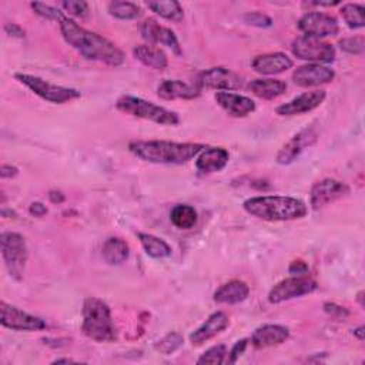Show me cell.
I'll return each mask as SVG.
<instances>
[{
    "instance_id": "obj_1",
    "label": "cell",
    "mask_w": 365,
    "mask_h": 365,
    "mask_svg": "<svg viewBox=\"0 0 365 365\" xmlns=\"http://www.w3.org/2000/svg\"><path fill=\"white\" fill-rule=\"evenodd\" d=\"M58 24L64 41L84 58L100 61L111 67H118L124 63V53L106 37L86 30L66 16L58 21Z\"/></svg>"
},
{
    "instance_id": "obj_2",
    "label": "cell",
    "mask_w": 365,
    "mask_h": 365,
    "mask_svg": "<svg viewBox=\"0 0 365 365\" xmlns=\"http://www.w3.org/2000/svg\"><path fill=\"white\" fill-rule=\"evenodd\" d=\"M205 145L198 143H175L164 140L131 141L128 150L138 158L153 164H185L200 154Z\"/></svg>"
},
{
    "instance_id": "obj_3",
    "label": "cell",
    "mask_w": 365,
    "mask_h": 365,
    "mask_svg": "<svg viewBox=\"0 0 365 365\" xmlns=\"http://www.w3.org/2000/svg\"><path fill=\"white\" fill-rule=\"evenodd\" d=\"M242 208L252 217L264 221H292L307 215L304 201L285 195H258L242 202Z\"/></svg>"
},
{
    "instance_id": "obj_4",
    "label": "cell",
    "mask_w": 365,
    "mask_h": 365,
    "mask_svg": "<svg viewBox=\"0 0 365 365\" xmlns=\"http://www.w3.org/2000/svg\"><path fill=\"white\" fill-rule=\"evenodd\" d=\"M81 331L96 342H113L117 339V331L111 319L110 307L100 298L88 297L83 302Z\"/></svg>"
},
{
    "instance_id": "obj_5",
    "label": "cell",
    "mask_w": 365,
    "mask_h": 365,
    "mask_svg": "<svg viewBox=\"0 0 365 365\" xmlns=\"http://www.w3.org/2000/svg\"><path fill=\"white\" fill-rule=\"evenodd\" d=\"M115 108L131 117L148 120L160 125H177L180 123V117L175 111L135 96H121L115 101Z\"/></svg>"
},
{
    "instance_id": "obj_6",
    "label": "cell",
    "mask_w": 365,
    "mask_h": 365,
    "mask_svg": "<svg viewBox=\"0 0 365 365\" xmlns=\"http://www.w3.org/2000/svg\"><path fill=\"white\" fill-rule=\"evenodd\" d=\"M0 247L4 267L14 281H21L27 262V245L21 234L4 231L0 235Z\"/></svg>"
},
{
    "instance_id": "obj_7",
    "label": "cell",
    "mask_w": 365,
    "mask_h": 365,
    "mask_svg": "<svg viewBox=\"0 0 365 365\" xmlns=\"http://www.w3.org/2000/svg\"><path fill=\"white\" fill-rule=\"evenodd\" d=\"M14 78L30 88L36 96L40 98L53 103V104H64L71 100H76L81 96V93L71 87H63L53 83H48L37 76L26 74V73H16Z\"/></svg>"
},
{
    "instance_id": "obj_8",
    "label": "cell",
    "mask_w": 365,
    "mask_h": 365,
    "mask_svg": "<svg viewBox=\"0 0 365 365\" xmlns=\"http://www.w3.org/2000/svg\"><path fill=\"white\" fill-rule=\"evenodd\" d=\"M291 51L297 58L315 64H328L335 60V48L331 43L308 36L297 37L291 43Z\"/></svg>"
},
{
    "instance_id": "obj_9",
    "label": "cell",
    "mask_w": 365,
    "mask_h": 365,
    "mask_svg": "<svg viewBox=\"0 0 365 365\" xmlns=\"http://www.w3.org/2000/svg\"><path fill=\"white\" fill-rule=\"evenodd\" d=\"M317 288L318 284L314 278L308 275H294L277 282L268 294V301L271 304H279L292 298L311 294Z\"/></svg>"
},
{
    "instance_id": "obj_10",
    "label": "cell",
    "mask_w": 365,
    "mask_h": 365,
    "mask_svg": "<svg viewBox=\"0 0 365 365\" xmlns=\"http://www.w3.org/2000/svg\"><path fill=\"white\" fill-rule=\"evenodd\" d=\"M195 86L202 90V88H212L218 91H230V90H238L244 86V78L227 68V67H211L208 70L201 71L197 76Z\"/></svg>"
},
{
    "instance_id": "obj_11",
    "label": "cell",
    "mask_w": 365,
    "mask_h": 365,
    "mask_svg": "<svg viewBox=\"0 0 365 365\" xmlns=\"http://www.w3.org/2000/svg\"><path fill=\"white\" fill-rule=\"evenodd\" d=\"M299 31L304 33V36L315 37V38H324L336 36L339 31L338 20L328 14L321 11H309L305 13L297 23Z\"/></svg>"
},
{
    "instance_id": "obj_12",
    "label": "cell",
    "mask_w": 365,
    "mask_h": 365,
    "mask_svg": "<svg viewBox=\"0 0 365 365\" xmlns=\"http://www.w3.org/2000/svg\"><path fill=\"white\" fill-rule=\"evenodd\" d=\"M0 324L13 331H41L46 328V322L41 318L4 301L0 302Z\"/></svg>"
},
{
    "instance_id": "obj_13",
    "label": "cell",
    "mask_w": 365,
    "mask_h": 365,
    "mask_svg": "<svg viewBox=\"0 0 365 365\" xmlns=\"http://www.w3.org/2000/svg\"><path fill=\"white\" fill-rule=\"evenodd\" d=\"M349 192V187L338 180L325 178L315 182L309 192V204L314 210H319Z\"/></svg>"
},
{
    "instance_id": "obj_14",
    "label": "cell",
    "mask_w": 365,
    "mask_h": 365,
    "mask_svg": "<svg viewBox=\"0 0 365 365\" xmlns=\"http://www.w3.org/2000/svg\"><path fill=\"white\" fill-rule=\"evenodd\" d=\"M318 140V133L314 127H307L304 130H301L299 133H297L287 144L282 145V148L278 151L277 154V163L281 165H288L292 161H295L299 154L314 145Z\"/></svg>"
},
{
    "instance_id": "obj_15",
    "label": "cell",
    "mask_w": 365,
    "mask_h": 365,
    "mask_svg": "<svg viewBox=\"0 0 365 365\" xmlns=\"http://www.w3.org/2000/svg\"><path fill=\"white\" fill-rule=\"evenodd\" d=\"M335 71L324 64L308 63L305 66H299L292 73V81L298 87H318L322 84H328L334 80Z\"/></svg>"
},
{
    "instance_id": "obj_16",
    "label": "cell",
    "mask_w": 365,
    "mask_h": 365,
    "mask_svg": "<svg viewBox=\"0 0 365 365\" xmlns=\"http://www.w3.org/2000/svg\"><path fill=\"white\" fill-rule=\"evenodd\" d=\"M140 34L141 37L148 41V44H161L168 48H171L175 54H181V47L177 40V36L174 31L160 23L154 19H147L140 26Z\"/></svg>"
},
{
    "instance_id": "obj_17",
    "label": "cell",
    "mask_w": 365,
    "mask_h": 365,
    "mask_svg": "<svg viewBox=\"0 0 365 365\" xmlns=\"http://www.w3.org/2000/svg\"><path fill=\"white\" fill-rule=\"evenodd\" d=\"M325 97H327V93L324 90L305 91V93L294 97L288 103L278 106L275 111L278 115H287V117L299 115V114L312 111L317 107H319L324 103Z\"/></svg>"
},
{
    "instance_id": "obj_18",
    "label": "cell",
    "mask_w": 365,
    "mask_h": 365,
    "mask_svg": "<svg viewBox=\"0 0 365 365\" xmlns=\"http://www.w3.org/2000/svg\"><path fill=\"white\" fill-rule=\"evenodd\" d=\"M217 104L231 117H247L255 110V103L250 97L231 93V91H218L214 96Z\"/></svg>"
},
{
    "instance_id": "obj_19",
    "label": "cell",
    "mask_w": 365,
    "mask_h": 365,
    "mask_svg": "<svg viewBox=\"0 0 365 365\" xmlns=\"http://www.w3.org/2000/svg\"><path fill=\"white\" fill-rule=\"evenodd\" d=\"M292 66H294V61L291 60V57H288L285 53H281V51L259 54V56H255L251 61V67L257 73L265 74V76L284 73L289 70Z\"/></svg>"
},
{
    "instance_id": "obj_20",
    "label": "cell",
    "mask_w": 365,
    "mask_h": 365,
    "mask_svg": "<svg viewBox=\"0 0 365 365\" xmlns=\"http://www.w3.org/2000/svg\"><path fill=\"white\" fill-rule=\"evenodd\" d=\"M289 338V329L278 324H265L258 327L251 335V345L257 349L277 346Z\"/></svg>"
},
{
    "instance_id": "obj_21",
    "label": "cell",
    "mask_w": 365,
    "mask_h": 365,
    "mask_svg": "<svg viewBox=\"0 0 365 365\" xmlns=\"http://www.w3.org/2000/svg\"><path fill=\"white\" fill-rule=\"evenodd\" d=\"M230 324V319L225 312L217 311L211 314L194 332L190 334V342L194 346L202 345L208 339L218 335L221 331H224Z\"/></svg>"
},
{
    "instance_id": "obj_22",
    "label": "cell",
    "mask_w": 365,
    "mask_h": 365,
    "mask_svg": "<svg viewBox=\"0 0 365 365\" xmlns=\"http://www.w3.org/2000/svg\"><path fill=\"white\" fill-rule=\"evenodd\" d=\"M230 160V154L221 147H204L195 160V168L201 174L221 171Z\"/></svg>"
},
{
    "instance_id": "obj_23",
    "label": "cell",
    "mask_w": 365,
    "mask_h": 365,
    "mask_svg": "<svg viewBox=\"0 0 365 365\" xmlns=\"http://www.w3.org/2000/svg\"><path fill=\"white\" fill-rule=\"evenodd\" d=\"M201 94V90L194 84L181 80H164L157 87V96L163 100H192Z\"/></svg>"
},
{
    "instance_id": "obj_24",
    "label": "cell",
    "mask_w": 365,
    "mask_h": 365,
    "mask_svg": "<svg viewBox=\"0 0 365 365\" xmlns=\"http://www.w3.org/2000/svg\"><path fill=\"white\" fill-rule=\"evenodd\" d=\"M133 56L141 64L153 70H164L168 66V58L165 53L151 44H138L133 48Z\"/></svg>"
},
{
    "instance_id": "obj_25",
    "label": "cell",
    "mask_w": 365,
    "mask_h": 365,
    "mask_svg": "<svg viewBox=\"0 0 365 365\" xmlns=\"http://www.w3.org/2000/svg\"><path fill=\"white\" fill-rule=\"evenodd\" d=\"M250 295V288L244 281L232 279L225 284H222L215 292H214V301L218 304H238L247 299Z\"/></svg>"
},
{
    "instance_id": "obj_26",
    "label": "cell",
    "mask_w": 365,
    "mask_h": 365,
    "mask_svg": "<svg viewBox=\"0 0 365 365\" xmlns=\"http://www.w3.org/2000/svg\"><path fill=\"white\" fill-rule=\"evenodd\" d=\"M254 96L262 100H274L287 91V83L275 78H257L247 87Z\"/></svg>"
},
{
    "instance_id": "obj_27",
    "label": "cell",
    "mask_w": 365,
    "mask_h": 365,
    "mask_svg": "<svg viewBox=\"0 0 365 365\" xmlns=\"http://www.w3.org/2000/svg\"><path fill=\"white\" fill-rule=\"evenodd\" d=\"M130 254V248L127 242L118 237H110L104 241L101 247V255L104 261L110 265L123 264Z\"/></svg>"
},
{
    "instance_id": "obj_28",
    "label": "cell",
    "mask_w": 365,
    "mask_h": 365,
    "mask_svg": "<svg viewBox=\"0 0 365 365\" xmlns=\"http://www.w3.org/2000/svg\"><path fill=\"white\" fill-rule=\"evenodd\" d=\"M137 237L147 255L153 258H167L171 255V247L164 240L147 232H138Z\"/></svg>"
},
{
    "instance_id": "obj_29",
    "label": "cell",
    "mask_w": 365,
    "mask_h": 365,
    "mask_svg": "<svg viewBox=\"0 0 365 365\" xmlns=\"http://www.w3.org/2000/svg\"><path fill=\"white\" fill-rule=\"evenodd\" d=\"M145 6L154 11L157 16L165 19V20H171V21H181L184 17V11L182 7L178 1L175 0H167V1H147Z\"/></svg>"
},
{
    "instance_id": "obj_30",
    "label": "cell",
    "mask_w": 365,
    "mask_h": 365,
    "mask_svg": "<svg viewBox=\"0 0 365 365\" xmlns=\"http://www.w3.org/2000/svg\"><path fill=\"white\" fill-rule=\"evenodd\" d=\"M170 220L180 230H190L197 224V211L188 204H177L170 212Z\"/></svg>"
},
{
    "instance_id": "obj_31",
    "label": "cell",
    "mask_w": 365,
    "mask_h": 365,
    "mask_svg": "<svg viewBox=\"0 0 365 365\" xmlns=\"http://www.w3.org/2000/svg\"><path fill=\"white\" fill-rule=\"evenodd\" d=\"M108 13L120 20H134L141 17L143 10L131 1H111L108 3Z\"/></svg>"
},
{
    "instance_id": "obj_32",
    "label": "cell",
    "mask_w": 365,
    "mask_h": 365,
    "mask_svg": "<svg viewBox=\"0 0 365 365\" xmlns=\"http://www.w3.org/2000/svg\"><path fill=\"white\" fill-rule=\"evenodd\" d=\"M364 6L361 4H355V3H348V4H344L341 9H339V13L344 19V21L346 23V26L349 29H362L365 26V20H364Z\"/></svg>"
},
{
    "instance_id": "obj_33",
    "label": "cell",
    "mask_w": 365,
    "mask_h": 365,
    "mask_svg": "<svg viewBox=\"0 0 365 365\" xmlns=\"http://www.w3.org/2000/svg\"><path fill=\"white\" fill-rule=\"evenodd\" d=\"M227 346L224 344L214 345L210 349H207L198 359V365H215V364H224L227 359Z\"/></svg>"
},
{
    "instance_id": "obj_34",
    "label": "cell",
    "mask_w": 365,
    "mask_h": 365,
    "mask_svg": "<svg viewBox=\"0 0 365 365\" xmlns=\"http://www.w3.org/2000/svg\"><path fill=\"white\" fill-rule=\"evenodd\" d=\"M182 342L184 339L178 332H170L155 344V349L164 355H171L182 345Z\"/></svg>"
},
{
    "instance_id": "obj_35",
    "label": "cell",
    "mask_w": 365,
    "mask_h": 365,
    "mask_svg": "<svg viewBox=\"0 0 365 365\" xmlns=\"http://www.w3.org/2000/svg\"><path fill=\"white\" fill-rule=\"evenodd\" d=\"M30 7L33 9V11L36 14H38L40 17L43 19H47V20H54V21H60L64 14L61 10H58L57 7L54 6H50V4H46V3H40V1H33L30 3Z\"/></svg>"
},
{
    "instance_id": "obj_36",
    "label": "cell",
    "mask_w": 365,
    "mask_h": 365,
    "mask_svg": "<svg viewBox=\"0 0 365 365\" xmlns=\"http://www.w3.org/2000/svg\"><path fill=\"white\" fill-rule=\"evenodd\" d=\"M339 48L348 54H362L365 51V38L364 36L346 37L339 40Z\"/></svg>"
},
{
    "instance_id": "obj_37",
    "label": "cell",
    "mask_w": 365,
    "mask_h": 365,
    "mask_svg": "<svg viewBox=\"0 0 365 365\" xmlns=\"http://www.w3.org/2000/svg\"><path fill=\"white\" fill-rule=\"evenodd\" d=\"M60 6L73 17L84 19L88 16L90 9L86 1H76V0H68V1H61Z\"/></svg>"
},
{
    "instance_id": "obj_38",
    "label": "cell",
    "mask_w": 365,
    "mask_h": 365,
    "mask_svg": "<svg viewBox=\"0 0 365 365\" xmlns=\"http://www.w3.org/2000/svg\"><path fill=\"white\" fill-rule=\"evenodd\" d=\"M244 21L257 27H269L272 24V20L267 14L259 11H251L244 14Z\"/></svg>"
},
{
    "instance_id": "obj_39",
    "label": "cell",
    "mask_w": 365,
    "mask_h": 365,
    "mask_svg": "<svg viewBox=\"0 0 365 365\" xmlns=\"http://www.w3.org/2000/svg\"><path fill=\"white\" fill-rule=\"evenodd\" d=\"M247 345H248V339H245V338L237 341V342L234 344V346L231 348V351H228L225 362H228V364H235V362L238 361V358L244 354Z\"/></svg>"
},
{
    "instance_id": "obj_40",
    "label": "cell",
    "mask_w": 365,
    "mask_h": 365,
    "mask_svg": "<svg viewBox=\"0 0 365 365\" xmlns=\"http://www.w3.org/2000/svg\"><path fill=\"white\" fill-rule=\"evenodd\" d=\"M324 309H325V312L327 314H329L331 317H334V318H345V317H348V309H345L344 307H339V305H336V304H334V302H327L325 305H324Z\"/></svg>"
},
{
    "instance_id": "obj_41",
    "label": "cell",
    "mask_w": 365,
    "mask_h": 365,
    "mask_svg": "<svg viewBox=\"0 0 365 365\" xmlns=\"http://www.w3.org/2000/svg\"><path fill=\"white\" fill-rule=\"evenodd\" d=\"M308 271H309V267L302 259H295L288 267V272L292 275H305V274H308Z\"/></svg>"
},
{
    "instance_id": "obj_42",
    "label": "cell",
    "mask_w": 365,
    "mask_h": 365,
    "mask_svg": "<svg viewBox=\"0 0 365 365\" xmlns=\"http://www.w3.org/2000/svg\"><path fill=\"white\" fill-rule=\"evenodd\" d=\"M29 212H30L31 215H34V217H43V215L47 214V207H46L43 202L36 201V202H31V204H30Z\"/></svg>"
},
{
    "instance_id": "obj_43",
    "label": "cell",
    "mask_w": 365,
    "mask_h": 365,
    "mask_svg": "<svg viewBox=\"0 0 365 365\" xmlns=\"http://www.w3.org/2000/svg\"><path fill=\"white\" fill-rule=\"evenodd\" d=\"M4 31L9 34V36H13V37H24V30L16 24V23H7L4 26Z\"/></svg>"
},
{
    "instance_id": "obj_44",
    "label": "cell",
    "mask_w": 365,
    "mask_h": 365,
    "mask_svg": "<svg viewBox=\"0 0 365 365\" xmlns=\"http://www.w3.org/2000/svg\"><path fill=\"white\" fill-rule=\"evenodd\" d=\"M17 174H19V170H17V167H14V165L3 164V165L0 167V175H1V178H13V177H16Z\"/></svg>"
},
{
    "instance_id": "obj_45",
    "label": "cell",
    "mask_w": 365,
    "mask_h": 365,
    "mask_svg": "<svg viewBox=\"0 0 365 365\" xmlns=\"http://www.w3.org/2000/svg\"><path fill=\"white\" fill-rule=\"evenodd\" d=\"M48 198L54 204H60V202H63L66 200V197H64V194L61 191H50Z\"/></svg>"
},
{
    "instance_id": "obj_46",
    "label": "cell",
    "mask_w": 365,
    "mask_h": 365,
    "mask_svg": "<svg viewBox=\"0 0 365 365\" xmlns=\"http://www.w3.org/2000/svg\"><path fill=\"white\" fill-rule=\"evenodd\" d=\"M309 4H312V6H327V7H332V6L341 4V1H339V0H335V1H311Z\"/></svg>"
},
{
    "instance_id": "obj_47",
    "label": "cell",
    "mask_w": 365,
    "mask_h": 365,
    "mask_svg": "<svg viewBox=\"0 0 365 365\" xmlns=\"http://www.w3.org/2000/svg\"><path fill=\"white\" fill-rule=\"evenodd\" d=\"M352 334L359 339V341H364V327H358L355 329H352Z\"/></svg>"
},
{
    "instance_id": "obj_48",
    "label": "cell",
    "mask_w": 365,
    "mask_h": 365,
    "mask_svg": "<svg viewBox=\"0 0 365 365\" xmlns=\"http://www.w3.org/2000/svg\"><path fill=\"white\" fill-rule=\"evenodd\" d=\"M70 362H74V361L70 358H58L53 361V364H70Z\"/></svg>"
},
{
    "instance_id": "obj_49",
    "label": "cell",
    "mask_w": 365,
    "mask_h": 365,
    "mask_svg": "<svg viewBox=\"0 0 365 365\" xmlns=\"http://www.w3.org/2000/svg\"><path fill=\"white\" fill-rule=\"evenodd\" d=\"M356 301L359 302L361 307H364V291H359L358 295H356Z\"/></svg>"
}]
</instances>
